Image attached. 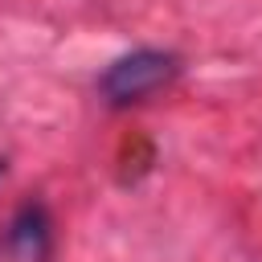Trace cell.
Returning a JSON list of instances; mask_svg holds the SVG:
<instances>
[{
	"instance_id": "6da1fadb",
	"label": "cell",
	"mask_w": 262,
	"mask_h": 262,
	"mask_svg": "<svg viewBox=\"0 0 262 262\" xmlns=\"http://www.w3.org/2000/svg\"><path fill=\"white\" fill-rule=\"evenodd\" d=\"M180 70H184V61H180L172 49H151V45L131 49V53L115 57V61L98 74V98H102L106 106H115V111L135 106V102L168 90V86L180 78Z\"/></svg>"
},
{
	"instance_id": "7a4b0ae2",
	"label": "cell",
	"mask_w": 262,
	"mask_h": 262,
	"mask_svg": "<svg viewBox=\"0 0 262 262\" xmlns=\"http://www.w3.org/2000/svg\"><path fill=\"white\" fill-rule=\"evenodd\" d=\"M0 262H53V213L41 196H25L0 225Z\"/></svg>"
},
{
	"instance_id": "3957f363",
	"label": "cell",
	"mask_w": 262,
	"mask_h": 262,
	"mask_svg": "<svg viewBox=\"0 0 262 262\" xmlns=\"http://www.w3.org/2000/svg\"><path fill=\"white\" fill-rule=\"evenodd\" d=\"M4 172H8V160H4V156H0V176H4Z\"/></svg>"
}]
</instances>
